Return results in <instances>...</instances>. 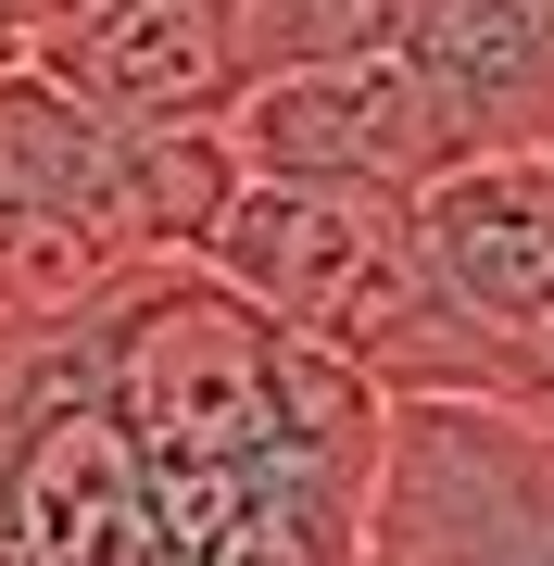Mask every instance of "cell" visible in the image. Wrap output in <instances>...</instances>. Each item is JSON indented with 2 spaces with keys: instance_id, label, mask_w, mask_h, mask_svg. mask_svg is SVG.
I'll use <instances>...</instances> for the list:
<instances>
[{
  "instance_id": "cell-1",
  "label": "cell",
  "mask_w": 554,
  "mask_h": 566,
  "mask_svg": "<svg viewBox=\"0 0 554 566\" xmlns=\"http://www.w3.org/2000/svg\"><path fill=\"white\" fill-rule=\"evenodd\" d=\"M265 327L341 353L390 403H453L492 390L504 403V353L441 303L429 252H416V202L404 189H315V177H240L202 227V252Z\"/></svg>"
},
{
  "instance_id": "cell-5",
  "label": "cell",
  "mask_w": 554,
  "mask_h": 566,
  "mask_svg": "<svg viewBox=\"0 0 554 566\" xmlns=\"http://www.w3.org/2000/svg\"><path fill=\"white\" fill-rule=\"evenodd\" d=\"M25 63L114 126H227V102L252 88L240 0H88V13L39 25Z\"/></svg>"
},
{
  "instance_id": "cell-2",
  "label": "cell",
  "mask_w": 554,
  "mask_h": 566,
  "mask_svg": "<svg viewBox=\"0 0 554 566\" xmlns=\"http://www.w3.org/2000/svg\"><path fill=\"white\" fill-rule=\"evenodd\" d=\"M227 189H240L227 126H114L39 63H13L0 76V327L88 303L126 264L202 252Z\"/></svg>"
},
{
  "instance_id": "cell-8",
  "label": "cell",
  "mask_w": 554,
  "mask_h": 566,
  "mask_svg": "<svg viewBox=\"0 0 554 566\" xmlns=\"http://www.w3.org/2000/svg\"><path fill=\"white\" fill-rule=\"evenodd\" d=\"M404 0H240V63L290 76V63H341V51H390Z\"/></svg>"
},
{
  "instance_id": "cell-3",
  "label": "cell",
  "mask_w": 554,
  "mask_h": 566,
  "mask_svg": "<svg viewBox=\"0 0 554 566\" xmlns=\"http://www.w3.org/2000/svg\"><path fill=\"white\" fill-rule=\"evenodd\" d=\"M353 566H554V428L492 390L390 403Z\"/></svg>"
},
{
  "instance_id": "cell-6",
  "label": "cell",
  "mask_w": 554,
  "mask_h": 566,
  "mask_svg": "<svg viewBox=\"0 0 554 566\" xmlns=\"http://www.w3.org/2000/svg\"><path fill=\"white\" fill-rule=\"evenodd\" d=\"M416 252H429L441 303L516 353L554 315V151H467L416 189Z\"/></svg>"
},
{
  "instance_id": "cell-9",
  "label": "cell",
  "mask_w": 554,
  "mask_h": 566,
  "mask_svg": "<svg viewBox=\"0 0 554 566\" xmlns=\"http://www.w3.org/2000/svg\"><path fill=\"white\" fill-rule=\"evenodd\" d=\"M504 403H530V416L554 428V315H542V327H530V340H516V353H504Z\"/></svg>"
},
{
  "instance_id": "cell-12",
  "label": "cell",
  "mask_w": 554,
  "mask_h": 566,
  "mask_svg": "<svg viewBox=\"0 0 554 566\" xmlns=\"http://www.w3.org/2000/svg\"><path fill=\"white\" fill-rule=\"evenodd\" d=\"M542 151H554V139H542Z\"/></svg>"
},
{
  "instance_id": "cell-10",
  "label": "cell",
  "mask_w": 554,
  "mask_h": 566,
  "mask_svg": "<svg viewBox=\"0 0 554 566\" xmlns=\"http://www.w3.org/2000/svg\"><path fill=\"white\" fill-rule=\"evenodd\" d=\"M25 51H39V25H25V0H0V76H13Z\"/></svg>"
},
{
  "instance_id": "cell-7",
  "label": "cell",
  "mask_w": 554,
  "mask_h": 566,
  "mask_svg": "<svg viewBox=\"0 0 554 566\" xmlns=\"http://www.w3.org/2000/svg\"><path fill=\"white\" fill-rule=\"evenodd\" d=\"M390 51L441 88L467 151H542L554 139V0H404Z\"/></svg>"
},
{
  "instance_id": "cell-4",
  "label": "cell",
  "mask_w": 554,
  "mask_h": 566,
  "mask_svg": "<svg viewBox=\"0 0 554 566\" xmlns=\"http://www.w3.org/2000/svg\"><path fill=\"white\" fill-rule=\"evenodd\" d=\"M227 164L240 177H315V189H429L441 164H467V126L441 114V88L404 51H341L252 76L227 102Z\"/></svg>"
},
{
  "instance_id": "cell-11",
  "label": "cell",
  "mask_w": 554,
  "mask_h": 566,
  "mask_svg": "<svg viewBox=\"0 0 554 566\" xmlns=\"http://www.w3.org/2000/svg\"><path fill=\"white\" fill-rule=\"evenodd\" d=\"M63 13H88V0H25V25H63Z\"/></svg>"
}]
</instances>
